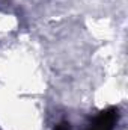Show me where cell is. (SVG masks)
I'll list each match as a JSON object with an SVG mask.
<instances>
[{"label": "cell", "mask_w": 128, "mask_h": 130, "mask_svg": "<svg viewBox=\"0 0 128 130\" xmlns=\"http://www.w3.org/2000/svg\"><path fill=\"white\" fill-rule=\"evenodd\" d=\"M54 130H71V124L69 123H66V121H62V123H59Z\"/></svg>", "instance_id": "obj_2"}, {"label": "cell", "mask_w": 128, "mask_h": 130, "mask_svg": "<svg viewBox=\"0 0 128 130\" xmlns=\"http://www.w3.org/2000/svg\"><path fill=\"white\" fill-rule=\"evenodd\" d=\"M118 121V110L115 107L102 110L91 124L88 130H113L115 124Z\"/></svg>", "instance_id": "obj_1"}]
</instances>
